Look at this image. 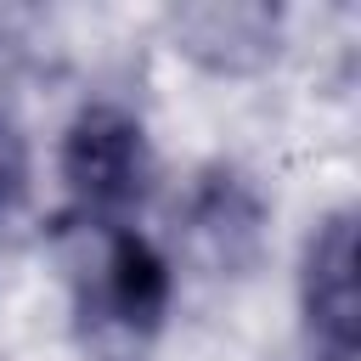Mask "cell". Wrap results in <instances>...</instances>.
Masks as SVG:
<instances>
[{"label":"cell","instance_id":"cell-2","mask_svg":"<svg viewBox=\"0 0 361 361\" xmlns=\"http://www.w3.org/2000/svg\"><path fill=\"white\" fill-rule=\"evenodd\" d=\"M175 305V265L169 254L135 226H96V254L79 271V316L96 344L141 350L158 338Z\"/></svg>","mask_w":361,"mask_h":361},{"label":"cell","instance_id":"cell-4","mask_svg":"<svg viewBox=\"0 0 361 361\" xmlns=\"http://www.w3.org/2000/svg\"><path fill=\"white\" fill-rule=\"evenodd\" d=\"M175 51H186L209 73H254L276 56L282 11L271 6H186L169 17Z\"/></svg>","mask_w":361,"mask_h":361},{"label":"cell","instance_id":"cell-1","mask_svg":"<svg viewBox=\"0 0 361 361\" xmlns=\"http://www.w3.org/2000/svg\"><path fill=\"white\" fill-rule=\"evenodd\" d=\"M56 175L85 226H130V209L147 203L158 175L141 113L124 102H85L56 141Z\"/></svg>","mask_w":361,"mask_h":361},{"label":"cell","instance_id":"cell-3","mask_svg":"<svg viewBox=\"0 0 361 361\" xmlns=\"http://www.w3.org/2000/svg\"><path fill=\"white\" fill-rule=\"evenodd\" d=\"M299 316L316 361H355V209L316 220L299 254Z\"/></svg>","mask_w":361,"mask_h":361},{"label":"cell","instance_id":"cell-5","mask_svg":"<svg viewBox=\"0 0 361 361\" xmlns=\"http://www.w3.org/2000/svg\"><path fill=\"white\" fill-rule=\"evenodd\" d=\"M28 197V141L23 130L0 113V220Z\"/></svg>","mask_w":361,"mask_h":361}]
</instances>
